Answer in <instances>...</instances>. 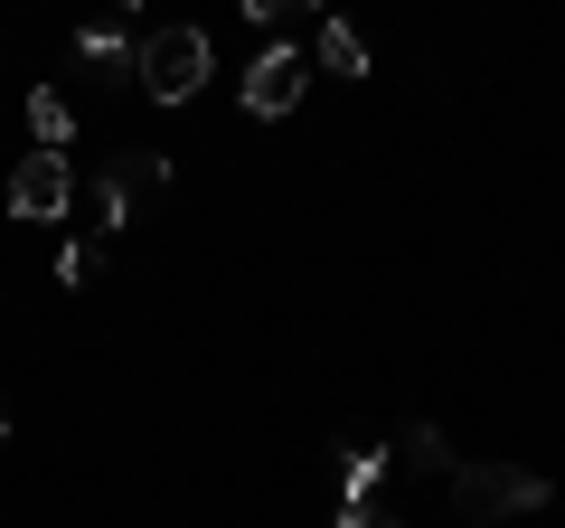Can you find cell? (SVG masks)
<instances>
[{"instance_id": "obj_1", "label": "cell", "mask_w": 565, "mask_h": 528, "mask_svg": "<svg viewBox=\"0 0 565 528\" xmlns=\"http://www.w3.org/2000/svg\"><path fill=\"white\" fill-rule=\"evenodd\" d=\"M207 76H217V39L207 29H189V20L141 29V95L151 104H189Z\"/></svg>"}, {"instance_id": "obj_2", "label": "cell", "mask_w": 565, "mask_h": 528, "mask_svg": "<svg viewBox=\"0 0 565 528\" xmlns=\"http://www.w3.org/2000/svg\"><path fill=\"white\" fill-rule=\"evenodd\" d=\"M452 509H462V519H527V509H546V472H527V463H462L452 472Z\"/></svg>"}, {"instance_id": "obj_3", "label": "cell", "mask_w": 565, "mask_h": 528, "mask_svg": "<svg viewBox=\"0 0 565 528\" xmlns=\"http://www.w3.org/2000/svg\"><path fill=\"white\" fill-rule=\"evenodd\" d=\"M66 208H76V161L66 151H20V170H10V218L66 226Z\"/></svg>"}, {"instance_id": "obj_4", "label": "cell", "mask_w": 565, "mask_h": 528, "mask_svg": "<svg viewBox=\"0 0 565 528\" xmlns=\"http://www.w3.org/2000/svg\"><path fill=\"white\" fill-rule=\"evenodd\" d=\"M311 85V57L302 47H264L255 66H245V114H292Z\"/></svg>"}, {"instance_id": "obj_5", "label": "cell", "mask_w": 565, "mask_h": 528, "mask_svg": "<svg viewBox=\"0 0 565 528\" xmlns=\"http://www.w3.org/2000/svg\"><path fill=\"white\" fill-rule=\"evenodd\" d=\"M104 189H114V208L132 218L141 199H161V189H170V151H141V142H132L114 170H104Z\"/></svg>"}, {"instance_id": "obj_6", "label": "cell", "mask_w": 565, "mask_h": 528, "mask_svg": "<svg viewBox=\"0 0 565 528\" xmlns=\"http://www.w3.org/2000/svg\"><path fill=\"white\" fill-rule=\"evenodd\" d=\"M396 463H415V472H462V453H452V434H444V425L405 415V425H396Z\"/></svg>"}, {"instance_id": "obj_7", "label": "cell", "mask_w": 565, "mask_h": 528, "mask_svg": "<svg viewBox=\"0 0 565 528\" xmlns=\"http://www.w3.org/2000/svg\"><path fill=\"white\" fill-rule=\"evenodd\" d=\"M340 482H349V500H377V482H386V463H396V453L386 444H359V434H340Z\"/></svg>"}, {"instance_id": "obj_8", "label": "cell", "mask_w": 565, "mask_h": 528, "mask_svg": "<svg viewBox=\"0 0 565 528\" xmlns=\"http://www.w3.org/2000/svg\"><path fill=\"white\" fill-rule=\"evenodd\" d=\"M311 57H321L330 76H349V85L367 76V39H359L349 20H321V29H311Z\"/></svg>"}, {"instance_id": "obj_9", "label": "cell", "mask_w": 565, "mask_h": 528, "mask_svg": "<svg viewBox=\"0 0 565 528\" xmlns=\"http://www.w3.org/2000/svg\"><path fill=\"white\" fill-rule=\"evenodd\" d=\"M29 133H39V151H66L76 142V104H66L57 85H39V95H29Z\"/></svg>"}, {"instance_id": "obj_10", "label": "cell", "mask_w": 565, "mask_h": 528, "mask_svg": "<svg viewBox=\"0 0 565 528\" xmlns=\"http://www.w3.org/2000/svg\"><path fill=\"white\" fill-rule=\"evenodd\" d=\"M95 274H104V236H76V245H57V284H66V293H85Z\"/></svg>"}, {"instance_id": "obj_11", "label": "cell", "mask_w": 565, "mask_h": 528, "mask_svg": "<svg viewBox=\"0 0 565 528\" xmlns=\"http://www.w3.org/2000/svg\"><path fill=\"white\" fill-rule=\"evenodd\" d=\"M340 528H405V509H386V500H349Z\"/></svg>"}, {"instance_id": "obj_12", "label": "cell", "mask_w": 565, "mask_h": 528, "mask_svg": "<svg viewBox=\"0 0 565 528\" xmlns=\"http://www.w3.org/2000/svg\"><path fill=\"white\" fill-rule=\"evenodd\" d=\"M0 444H10V406H0Z\"/></svg>"}]
</instances>
